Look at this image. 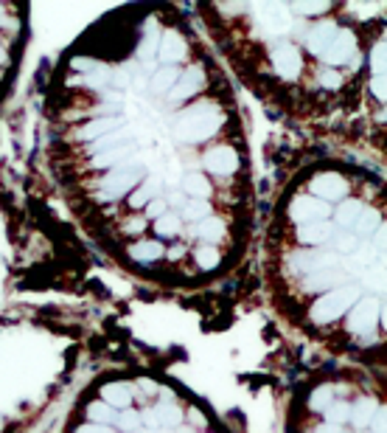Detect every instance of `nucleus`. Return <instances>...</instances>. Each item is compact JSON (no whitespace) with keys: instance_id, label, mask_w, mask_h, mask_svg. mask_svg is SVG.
<instances>
[{"instance_id":"e433bc0d","label":"nucleus","mask_w":387,"mask_h":433,"mask_svg":"<svg viewBox=\"0 0 387 433\" xmlns=\"http://www.w3.org/2000/svg\"><path fill=\"white\" fill-rule=\"evenodd\" d=\"M331 239H334L337 250H343V253H351V250H357V245H360V239H357L354 233H334Z\"/></svg>"},{"instance_id":"f3484780","label":"nucleus","mask_w":387,"mask_h":433,"mask_svg":"<svg viewBox=\"0 0 387 433\" xmlns=\"http://www.w3.org/2000/svg\"><path fill=\"white\" fill-rule=\"evenodd\" d=\"M101 397L113 408H129V403L135 397V386L132 383H107L101 389Z\"/></svg>"},{"instance_id":"6ab92c4d","label":"nucleus","mask_w":387,"mask_h":433,"mask_svg":"<svg viewBox=\"0 0 387 433\" xmlns=\"http://www.w3.org/2000/svg\"><path fill=\"white\" fill-rule=\"evenodd\" d=\"M155 414H158V422H160V425H169V428H175V425L183 422V411H180V405L175 403L172 394L163 397V403L155 408Z\"/></svg>"},{"instance_id":"0eeeda50","label":"nucleus","mask_w":387,"mask_h":433,"mask_svg":"<svg viewBox=\"0 0 387 433\" xmlns=\"http://www.w3.org/2000/svg\"><path fill=\"white\" fill-rule=\"evenodd\" d=\"M329 203L312 197V195H295L292 203H289V216L295 225H306V222H320V219H329Z\"/></svg>"},{"instance_id":"ea45409f","label":"nucleus","mask_w":387,"mask_h":433,"mask_svg":"<svg viewBox=\"0 0 387 433\" xmlns=\"http://www.w3.org/2000/svg\"><path fill=\"white\" fill-rule=\"evenodd\" d=\"M317 82H320L323 87H340V85H343V76H340V73H334V71H320Z\"/></svg>"},{"instance_id":"bb28decb","label":"nucleus","mask_w":387,"mask_h":433,"mask_svg":"<svg viewBox=\"0 0 387 433\" xmlns=\"http://www.w3.org/2000/svg\"><path fill=\"white\" fill-rule=\"evenodd\" d=\"M205 216H210V206H208V200H194V197H189V200L183 203L180 219H189V222H202Z\"/></svg>"},{"instance_id":"f8f14e48","label":"nucleus","mask_w":387,"mask_h":433,"mask_svg":"<svg viewBox=\"0 0 387 433\" xmlns=\"http://www.w3.org/2000/svg\"><path fill=\"white\" fill-rule=\"evenodd\" d=\"M205 71L199 68V65H194V68H189V71H183L180 73V79H177V85L169 90V96L172 99H177V102H183V99H191V96H196L202 87H205Z\"/></svg>"},{"instance_id":"ddd939ff","label":"nucleus","mask_w":387,"mask_h":433,"mask_svg":"<svg viewBox=\"0 0 387 433\" xmlns=\"http://www.w3.org/2000/svg\"><path fill=\"white\" fill-rule=\"evenodd\" d=\"M186 54H189V45H186V39H183L177 31H166V34L160 37L158 59H160L163 65H177L180 59H186Z\"/></svg>"},{"instance_id":"a19ab883","label":"nucleus","mask_w":387,"mask_h":433,"mask_svg":"<svg viewBox=\"0 0 387 433\" xmlns=\"http://www.w3.org/2000/svg\"><path fill=\"white\" fill-rule=\"evenodd\" d=\"M163 214H166V203H163L160 197L152 200V203H146V216H155V219H158V216H163Z\"/></svg>"},{"instance_id":"4be33fe9","label":"nucleus","mask_w":387,"mask_h":433,"mask_svg":"<svg viewBox=\"0 0 387 433\" xmlns=\"http://www.w3.org/2000/svg\"><path fill=\"white\" fill-rule=\"evenodd\" d=\"M177 79H180L177 65H163V68L155 71V76H152V90H155V93H169V90L177 85Z\"/></svg>"},{"instance_id":"aec40b11","label":"nucleus","mask_w":387,"mask_h":433,"mask_svg":"<svg viewBox=\"0 0 387 433\" xmlns=\"http://www.w3.org/2000/svg\"><path fill=\"white\" fill-rule=\"evenodd\" d=\"M376 408H379V405H376L374 400L365 397V400H360V403L351 405V417H348V420H351L357 428H371V422H374V417H376Z\"/></svg>"},{"instance_id":"72a5a7b5","label":"nucleus","mask_w":387,"mask_h":433,"mask_svg":"<svg viewBox=\"0 0 387 433\" xmlns=\"http://www.w3.org/2000/svg\"><path fill=\"white\" fill-rule=\"evenodd\" d=\"M87 417H90L96 425L115 422V411H113V405H107V403H93V405L87 408Z\"/></svg>"},{"instance_id":"58836bf2","label":"nucleus","mask_w":387,"mask_h":433,"mask_svg":"<svg viewBox=\"0 0 387 433\" xmlns=\"http://www.w3.org/2000/svg\"><path fill=\"white\" fill-rule=\"evenodd\" d=\"M115 422H118V428H121V431L129 433V431H135V428L141 425V417H138L135 411H124L121 417H115Z\"/></svg>"},{"instance_id":"1a4fd4ad","label":"nucleus","mask_w":387,"mask_h":433,"mask_svg":"<svg viewBox=\"0 0 387 433\" xmlns=\"http://www.w3.org/2000/svg\"><path fill=\"white\" fill-rule=\"evenodd\" d=\"M320 56L326 59V65H345L348 59L357 62V37H354V31L340 28L337 37L331 39V45H329Z\"/></svg>"},{"instance_id":"79ce46f5","label":"nucleus","mask_w":387,"mask_h":433,"mask_svg":"<svg viewBox=\"0 0 387 433\" xmlns=\"http://www.w3.org/2000/svg\"><path fill=\"white\" fill-rule=\"evenodd\" d=\"M144 228H146V216H135V219H129V222L124 225L127 233H141Z\"/></svg>"},{"instance_id":"c03bdc74","label":"nucleus","mask_w":387,"mask_h":433,"mask_svg":"<svg viewBox=\"0 0 387 433\" xmlns=\"http://www.w3.org/2000/svg\"><path fill=\"white\" fill-rule=\"evenodd\" d=\"M115 141H121V133H113V135H104V138H101V144H96L93 150H96V152H99V150H107V147H113Z\"/></svg>"},{"instance_id":"2f4dec72","label":"nucleus","mask_w":387,"mask_h":433,"mask_svg":"<svg viewBox=\"0 0 387 433\" xmlns=\"http://www.w3.org/2000/svg\"><path fill=\"white\" fill-rule=\"evenodd\" d=\"M323 417H326V422H331V425H343V422H348V417H351V403H331V405L323 411Z\"/></svg>"},{"instance_id":"c9c22d12","label":"nucleus","mask_w":387,"mask_h":433,"mask_svg":"<svg viewBox=\"0 0 387 433\" xmlns=\"http://www.w3.org/2000/svg\"><path fill=\"white\" fill-rule=\"evenodd\" d=\"M292 14H303V17H315V14H326L329 3H286Z\"/></svg>"},{"instance_id":"dca6fc26","label":"nucleus","mask_w":387,"mask_h":433,"mask_svg":"<svg viewBox=\"0 0 387 433\" xmlns=\"http://www.w3.org/2000/svg\"><path fill=\"white\" fill-rule=\"evenodd\" d=\"M337 31H340V28H337V23H317V25H315V28L306 34V48H309L312 54H317V56H320V54H323V51L331 45V39L337 37Z\"/></svg>"},{"instance_id":"39448f33","label":"nucleus","mask_w":387,"mask_h":433,"mask_svg":"<svg viewBox=\"0 0 387 433\" xmlns=\"http://www.w3.org/2000/svg\"><path fill=\"white\" fill-rule=\"evenodd\" d=\"M289 270L298 273V276H309V273H317V270H331L340 264V256L337 253H323V250H295L289 256Z\"/></svg>"},{"instance_id":"7c9ffc66","label":"nucleus","mask_w":387,"mask_h":433,"mask_svg":"<svg viewBox=\"0 0 387 433\" xmlns=\"http://www.w3.org/2000/svg\"><path fill=\"white\" fill-rule=\"evenodd\" d=\"M331 403H334V389H331V386H320V389H315L312 397H309V405H312V411H317V414H323Z\"/></svg>"},{"instance_id":"3c124183","label":"nucleus","mask_w":387,"mask_h":433,"mask_svg":"<svg viewBox=\"0 0 387 433\" xmlns=\"http://www.w3.org/2000/svg\"><path fill=\"white\" fill-rule=\"evenodd\" d=\"M183 253H186V250H183V248H172V250H169V259H180V256H183Z\"/></svg>"},{"instance_id":"8fccbe9b","label":"nucleus","mask_w":387,"mask_h":433,"mask_svg":"<svg viewBox=\"0 0 387 433\" xmlns=\"http://www.w3.org/2000/svg\"><path fill=\"white\" fill-rule=\"evenodd\" d=\"M141 386H144V391H149V394H155V391H158V386H155L152 380H144Z\"/></svg>"},{"instance_id":"f03ea898","label":"nucleus","mask_w":387,"mask_h":433,"mask_svg":"<svg viewBox=\"0 0 387 433\" xmlns=\"http://www.w3.org/2000/svg\"><path fill=\"white\" fill-rule=\"evenodd\" d=\"M362 298V287L360 284H340L329 293H320V298L312 304L309 315L315 324H331L337 318H343L357 301Z\"/></svg>"},{"instance_id":"f257e3e1","label":"nucleus","mask_w":387,"mask_h":433,"mask_svg":"<svg viewBox=\"0 0 387 433\" xmlns=\"http://www.w3.org/2000/svg\"><path fill=\"white\" fill-rule=\"evenodd\" d=\"M224 124V113L213 104V102H199L191 104L186 113H180V118L175 121V138L180 144H199L213 138Z\"/></svg>"},{"instance_id":"c756f323","label":"nucleus","mask_w":387,"mask_h":433,"mask_svg":"<svg viewBox=\"0 0 387 433\" xmlns=\"http://www.w3.org/2000/svg\"><path fill=\"white\" fill-rule=\"evenodd\" d=\"M132 152V147H115V150H110V152H101V155H96L93 158V166L96 169H101V166H115V164H124V158Z\"/></svg>"},{"instance_id":"de8ad7c7","label":"nucleus","mask_w":387,"mask_h":433,"mask_svg":"<svg viewBox=\"0 0 387 433\" xmlns=\"http://www.w3.org/2000/svg\"><path fill=\"white\" fill-rule=\"evenodd\" d=\"M183 203H186V195H180V192L169 195V206H183Z\"/></svg>"},{"instance_id":"5701e85b","label":"nucleus","mask_w":387,"mask_h":433,"mask_svg":"<svg viewBox=\"0 0 387 433\" xmlns=\"http://www.w3.org/2000/svg\"><path fill=\"white\" fill-rule=\"evenodd\" d=\"M160 183H163V181H160L158 175L146 178V181H144V186H141V189L132 195V206H135V209H141V206H146V203L158 200V197H160Z\"/></svg>"},{"instance_id":"603ef678","label":"nucleus","mask_w":387,"mask_h":433,"mask_svg":"<svg viewBox=\"0 0 387 433\" xmlns=\"http://www.w3.org/2000/svg\"><path fill=\"white\" fill-rule=\"evenodd\" d=\"M180 433H194V431H180Z\"/></svg>"},{"instance_id":"20e7f679","label":"nucleus","mask_w":387,"mask_h":433,"mask_svg":"<svg viewBox=\"0 0 387 433\" xmlns=\"http://www.w3.org/2000/svg\"><path fill=\"white\" fill-rule=\"evenodd\" d=\"M376 321H385V312H382V301L374 298V295H365L360 298L354 307H351V315H348V332L351 335H371Z\"/></svg>"},{"instance_id":"412c9836","label":"nucleus","mask_w":387,"mask_h":433,"mask_svg":"<svg viewBox=\"0 0 387 433\" xmlns=\"http://www.w3.org/2000/svg\"><path fill=\"white\" fill-rule=\"evenodd\" d=\"M210 183H208V178L205 175H199V172H191V175H186L183 178V192L194 197V200H208L210 197Z\"/></svg>"},{"instance_id":"a18cd8bd","label":"nucleus","mask_w":387,"mask_h":433,"mask_svg":"<svg viewBox=\"0 0 387 433\" xmlns=\"http://www.w3.org/2000/svg\"><path fill=\"white\" fill-rule=\"evenodd\" d=\"M141 420H144L146 425H152V428H158V425H160V422H158V414H155V408H152V411H146Z\"/></svg>"},{"instance_id":"7ed1b4c3","label":"nucleus","mask_w":387,"mask_h":433,"mask_svg":"<svg viewBox=\"0 0 387 433\" xmlns=\"http://www.w3.org/2000/svg\"><path fill=\"white\" fill-rule=\"evenodd\" d=\"M253 14L261 28V37H281V34H289L295 25L286 3H258V8H253Z\"/></svg>"},{"instance_id":"9b49d317","label":"nucleus","mask_w":387,"mask_h":433,"mask_svg":"<svg viewBox=\"0 0 387 433\" xmlns=\"http://www.w3.org/2000/svg\"><path fill=\"white\" fill-rule=\"evenodd\" d=\"M202 164H205L208 172H213V175H219V178H227V175H233V172L239 169V155H236L233 147L219 144V147H213V150L205 152Z\"/></svg>"},{"instance_id":"2eb2a0df","label":"nucleus","mask_w":387,"mask_h":433,"mask_svg":"<svg viewBox=\"0 0 387 433\" xmlns=\"http://www.w3.org/2000/svg\"><path fill=\"white\" fill-rule=\"evenodd\" d=\"M334 236V225L329 219H320V222H306V225H298V242L303 245H323Z\"/></svg>"},{"instance_id":"09e8293b","label":"nucleus","mask_w":387,"mask_h":433,"mask_svg":"<svg viewBox=\"0 0 387 433\" xmlns=\"http://www.w3.org/2000/svg\"><path fill=\"white\" fill-rule=\"evenodd\" d=\"M315 433H340V425H331V422H326V425H320Z\"/></svg>"},{"instance_id":"f704fd0d","label":"nucleus","mask_w":387,"mask_h":433,"mask_svg":"<svg viewBox=\"0 0 387 433\" xmlns=\"http://www.w3.org/2000/svg\"><path fill=\"white\" fill-rule=\"evenodd\" d=\"M385 59H387V51H385V39H379L371 51V71H374V79H385Z\"/></svg>"},{"instance_id":"9d476101","label":"nucleus","mask_w":387,"mask_h":433,"mask_svg":"<svg viewBox=\"0 0 387 433\" xmlns=\"http://www.w3.org/2000/svg\"><path fill=\"white\" fill-rule=\"evenodd\" d=\"M141 181V169H138V164H124L121 169H115L113 175H107L104 181H101V186H104V197H124L135 183Z\"/></svg>"},{"instance_id":"423d86ee","label":"nucleus","mask_w":387,"mask_h":433,"mask_svg":"<svg viewBox=\"0 0 387 433\" xmlns=\"http://www.w3.org/2000/svg\"><path fill=\"white\" fill-rule=\"evenodd\" d=\"M309 189H312V197H317L323 203L345 200V195H348V183L340 172H317L309 181Z\"/></svg>"},{"instance_id":"473e14b6","label":"nucleus","mask_w":387,"mask_h":433,"mask_svg":"<svg viewBox=\"0 0 387 433\" xmlns=\"http://www.w3.org/2000/svg\"><path fill=\"white\" fill-rule=\"evenodd\" d=\"M155 231H158V236H177L180 233V214H163L158 216V222H155Z\"/></svg>"},{"instance_id":"cd10ccee","label":"nucleus","mask_w":387,"mask_h":433,"mask_svg":"<svg viewBox=\"0 0 387 433\" xmlns=\"http://www.w3.org/2000/svg\"><path fill=\"white\" fill-rule=\"evenodd\" d=\"M194 259H196V264H199L202 270H216L219 262H222V253H219L216 245H202V248H196Z\"/></svg>"},{"instance_id":"393cba45","label":"nucleus","mask_w":387,"mask_h":433,"mask_svg":"<svg viewBox=\"0 0 387 433\" xmlns=\"http://www.w3.org/2000/svg\"><path fill=\"white\" fill-rule=\"evenodd\" d=\"M365 212V206H362V200H343V206L337 209V225H343V228H354V222L360 219V214Z\"/></svg>"},{"instance_id":"37998d69","label":"nucleus","mask_w":387,"mask_h":433,"mask_svg":"<svg viewBox=\"0 0 387 433\" xmlns=\"http://www.w3.org/2000/svg\"><path fill=\"white\" fill-rule=\"evenodd\" d=\"M371 93L379 99V102H385V79H371Z\"/></svg>"},{"instance_id":"a211bd4d","label":"nucleus","mask_w":387,"mask_h":433,"mask_svg":"<svg viewBox=\"0 0 387 433\" xmlns=\"http://www.w3.org/2000/svg\"><path fill=\"white\" fill-rule=\"evenodd\" d=\"M194 236L205 239L208 245H216L224 236V222L216 216H205L202 222H194Z\"/></svg>"},{"instance_id":"49530a36","label":"nucleus","mask_w":387,"mask_h":433,"mask_svg":"<svg viewBox=\"0 0 387 433\" xmlns=\"http://www.w3.org/2000/svg\"><path fill=\"white\" fill-rule=\"evenodd\" d=\"M76 433H110V431H107V425H84V428H79Z\"/></svg>"},{"instance_id":"4c0bfd02","label":"nucleus","mask_w":387,"mask_h":433,"mask_svg":"<svg viewBox=\"0 0 387 433\" xmlns=\"http://www.w3.org/2000/svg\"><path fill=\"white\" fill-rule=\"evenodd\" d=\"M113 124H115L113 118H104V121H93V124H87V127L82 130V138H96V135L107 133V130H110Z\"/></svg>"},{"instance_id":"6e6552de","label":"nucleus","mask_w":387,"mask_h":433,"mask_svg":"<svg viewBox=\"0 0 387 433\" xmlns=\"http://www.w3.org/2000/svg\"><path fill=\"white\" fill-rule=\"evenodd\" d=\"M269 59H272V68H275V73H278L281 79H286V82L298 79L303 59H300V51H298L295 45H289V42H275L272 51H269Z\"/></svg>"},{"instance_id":"4468645a","label":"nucleus","mask_w":387,"mask_h":433,"mask_svg":"<svg viewBox=\"0 0 387 433\" xmlns=\"http://www.w3.org/2000/svg\"><path fill=\"white\" fill-rule=\"evenodd\" d=\"M343 284V273L337 270V267H331V270H317V273H309L306 279H303V290L306 293H329V290H334V287H340Z\"/></svg>"},{"instance_id":"a878e982","label":"nucleus","mask_w":387,"mask_h":433,"mask_svg":"<svg viewBox=\"0 0 387 433\" xmlns=\"http://www.w3.org/2000/svg\"><path fill=\"white\" fill-rule=\"evenodd\" d=\"M382 225V216H379V212H374V209H365L362 214H360V219L354 222V236L360 239V236H371L374 233V228H379Z\"/></svg>"},{"instance_id":"c85d7f7f","label":"nucleus","mask_w":387,"mask_h":433,"mask_svg":"<svg viewBox=\"0 0 387 433\" xmlns=\"http://www.w3.org/2000/svg\"><path fill=\"white\" fill-rule=\"evenodd\" d=\"M158 45H160L158 28H155V23H149V28H146V37H144V39H141V45H138V54H141V59H152V56H158Z\"/></svg>"},{"instance_id":"b1692460","label":"nucleus","mask_w":387,"mask_h":433,"mask_svg":"<svg viewBox=\"0 0 387 433\" xmlns=\"http://www.w3.org/2000/svg\"><path fill=\"white\" fill-rule=\"evenodd\" d=\"M166 250H163V245L160 242H138V245H132L129 248V256L135 259V262H155V259H160Z\"/></svg>"}]
</instances>
